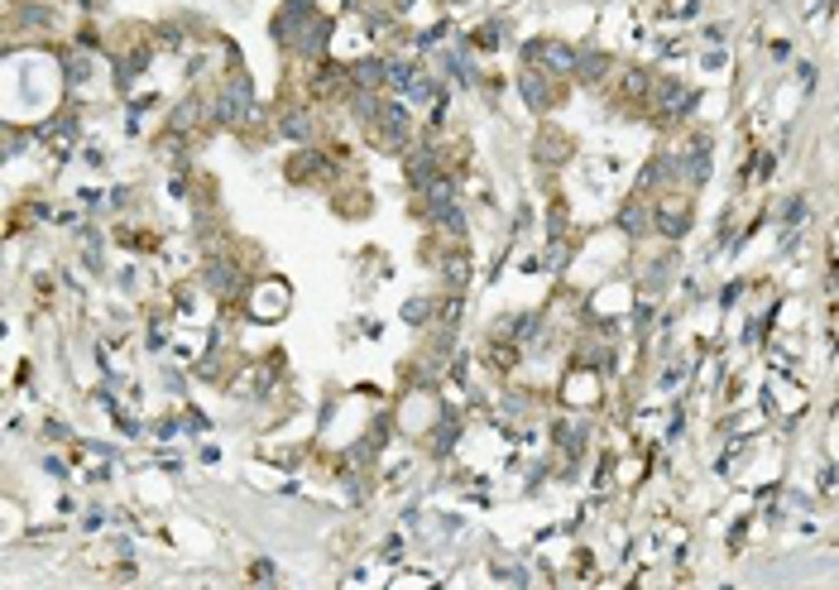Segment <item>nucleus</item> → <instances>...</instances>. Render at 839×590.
Listing matches in <instances>:
<instances>
[{"label": "nucleus", "mask_w": 839, "mask_h": 590, "mask_svg": "<svg viewBox=\"0 0 839 590\" xmlns=\"http://www.w3.org/2000/svg\"><path fill=\"white\" fill-rule=\"evenodd\" d=\"M221 125H250L255 121V87L245 73H231V82L216 91V106H211Z\"/></svg>", "instance_id": "1"}, {"label": "nucleus", "mask_w": 839, "mask_h": 590, "mask_svg": "<svg viewBox=\"0 0 839 590\" xmlns=\"http://www.w3.org/2000/svg\"><path fill=\"white\" fill-rule=\"evenodd\" d=\"M326 39H331V20L312 15V20H307V25L298 29V39H293V49H298L302 58H322V53H326Z\"/></svg>", "instance_id": "2"}, {"label": "nucleus", "mask_w": 839, "mask_h": 590, "mask_svg": "<svg viewBox=\"0 0 839 590\" xmlns=\"http://www.w3.org/2000/svg\"><path fill=\"white\" fill-rule=\"evenodd\" d=\"M691 106H695V91L691 87H681V82H662V87H657V111L667 115V121L686 115Z\"/></svg>", "instance_id": "3"}, {"label": "nucleus", "mask_w": 839, "mask_h": 590, "mask_svg": "<svg viewBox=\"0 0 839 590\" xmlns=\"http://www.w3.org/2000/svg\"><path fill=\"white\" fill-rule=\"evenodd\" d=\"M528 58H537L547 73H576V53L566 43H528Z\"/></svg>", "instance_id": "4"}, {"label": "nucleus", "mask_w": 839, "mask_h": 590, "mask_svg": "<svg viewBox=\"0 0 839 590\" xmlns=\"http://www.w3.org/2000/svg\"><path fill=\"white\" fill-rule=\"evenodd\" d=\"M350 82H356V91H380L388 82V63L384 58H360V63L350 67Z\"/></svg>", "instance_id": "5"}, {"label": "nucleus", "mask_w": 839, "mask_h": 590, "mask_svg": "<svg viewBox=\"0 0 839 590\" xmlns=\"http://www.w3.org/2000/svg\"><path fill=\"white\" fill-rule=\"evenodd\" d=\"M518 91H523V101L528 106H552V91H547V77H542V67H523L518 73Z\"/></svg>", "instance_id": "6"}, {"label": "nucleus", "mask_w": 839, "mask_h": 590, "mask_svg": "<svg viewBox=\"0 0 839 590\" xmlns=\"http://www.w3.org/2000/svg\"><path fill=\"white\" fill-rule=\"evenodd\" d=\"M432 178H436V154H432L427 145H422V149H412V154H408V183L422 193V187H427Z\"/></svg>", "instance_id": "7"}, {"label": "nucleus", "mask_w": 839, "mask_h": 590, "mask_svg": "<svg viewBox=\"0 0 839 590\" xmlns=\"http://www.w3.org/2000/svg\"><path fill=\"white\" fill-rule=\"evenodd\" d=\"M653 226L667 235V240H677V235H686V231H691V211H681V207H657Z\"/></svg>", "instance_id": "8"}, {"label": "nucleus", "mask_w": 839, "mask_h": 590, "mask_svg": "<svg viewBox=\"0 0 839 590\" xmlns=\"http://www.w3.org/2000/svg\"><path fill=\"white\" fill-rule=\"evenodd\" d=\"M605 73H609V53H595V49L576 53V77L581 82H600Z\"/></svg>", "instance_id": "9"}, {"label": "nucleus", "mask_w": 839, "mask_h": 590, "mask_svg": "<svg viewBox=\"0 0 839 590\" xmlns=\"http://www.w3.org/2000/svg\"><path fill=\"white\" fill-rule=\"evenodd\" d=\"M235 279H240V274H235L231 259H211V264H207V288L211 293H235Z\"/></svg>", "instance_id": "10"}, {"label": "nucleus", "mask_w": 839, "mask_h": 590, "mask_svg": "<svg viewBox=\"0 0 839 590\" xmlns=\"http://www.w3.org/2000/svg\"><path fill=\"white\" fill-rule=\"evenodd\" d=\"M278 130H283V139H298V145H307V139H312V115H307V111H283Z\"/></svg>", "instance_id": "11"}, {"label": "nucleus", "mask_w": 839, "mask_h": 590, "mask_svg": "<svg viewBox=\"0 0 839 590\" xmlns=\"http://www.w3.org/2000/svg\"><path fill=\"white\" fill-rule=\"evenodd\" d=\"M322 169H326V159L307 149V154H298V159L288 163V178H293V183H307V178H317V173H322Z\"/></svg>", "instance_id": "12"}, {"label": "nucleus", "mask_w": 839, "mask_h": 590, "mask_svg": "<svg viewBox=\"0 0 839 590\" xmlns=\"http://www.w3.org/2000/svg\"><path fill=\"white\" fill-rule=\"evenodd\" d=\"M647 87H653V77H647L643 67H629V73L619 77V91H623V97H647Z\"/></svg>", "instance_id": "13"}, {"label": "nucleus", "mask_w": 839, "mask_h": 590, "mask_svg": "<svg viewBox=\"0 0 839 590\" xmlns=\"http://www.w3.org/2000/svg\"><path fill=\"white\" fill-rule=\"evenodd\" d=\"M404 317H408V322H422V317H432V303H408Z\"/></svg>", "instance_id": "14"}, {"label": "nucleus", "mask_w": 839, "mask_h": 590, "mask_svg": "<svg viewBox=\"0 0 839 590\" xmlns=\"http://www.w3.org/2000/svg\"><path fill=\"white\" fill-rule=\"evenodd\" d=\"M801 216H806V202H801V197H796V202H787V221H801Z\"/></svg>", "instance_id": "15"}]
</instances>
